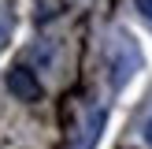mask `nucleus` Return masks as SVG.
I'll list each match as a JSON object with an SVG mask.
<instances>
[{
  "label": "nucleus",
  "instance_id": "obj_1",
  "mask_svg": "<svg viewBox=\"0 0 152 149\" xmlns=\"http://www.w3.org/2000/svg\"><path fill=\"white\" fill-rule=\"evenodd\" d=\"M7 93H15L19 101H37L41 97V82H37V71H30V67H11L7 71Z\"/></svg>",
  "mask_w": 152,
  "mask_h": 149
},
{
  "label": "nucleus",
  "instance_id": "obj_2",
  "mask_svg": "<svg viewBox=\"0 0 152 149\" xmlns=\"http://www.w3.org/2000/svg\"><path fill=\"white\" fill-rule=\"evenodd\" d=\"M134 52L126 49V45H119L115 52H111V60H108V67H111V89H123L126 86V78L134 74Z\"/></svg>",
  "mask_w": 152,
  "mask_h": 149
},
{
  "label": "nucleus",
  "instance_id": "obj_3",
  "mask_svg": "<svg viewBox=\"0 0 152 149\" xmlns=\"http://www.w3.org/2000/svg\"><path fill=\"white\" fill-rule=\"evenodd\" d=\"M104 123H108V112H104V108H93L89 119H86V127H82V142L74 149H93L96 138H100V131H104Z\"/></svg>",
  "mask_w": 152,
  "mask_h": 149
},
{
  "label": "nucleus",
  "instance_id": "obj_4",
  "mask_svg": "<svg viewBox=\"0 0 152 149\" xmlns=\"http://www.w3.org/2000/svg\"><path fill=\"white\" fill-rule=\"evenodd\" d=\"M134 7H137V15H145V19H152V0H134Z\"/></svg>",
  "mask_w": 152,
  "mask_h": 149
},
{
  "label": "nucleus",
  "instance_id": "obj_5",
  "mask_svg": "<svg viewBox=\"0 0 152 149\" xmlns=\"http://www.w3.org/2000/svg\"><path fill=\"white\" fill-rule=\"evenodd\" d=\"M141 142H145V145L152 149V116L145 119V127H141Z\"/></svg>",
  "mask_w": 152,
  "mask_h": 149
},
{
  "label": "nucleus",
  "instance_id": "obj_6",
  "mask_svg": "<svg viewBox=\"0 0 152 149\" xmlns=\"http://www.w3.org/2000/svg\"><path fill=\"white\" fill-rule=\"evenodd\" d=\"M4 30H7V22H0V37H4Z\"/></svg>",
  "mask_w": 152,
  "mask_h": 149
}]
</instances>
